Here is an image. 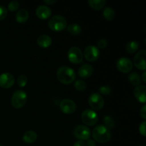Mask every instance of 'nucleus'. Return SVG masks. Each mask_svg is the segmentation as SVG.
Masks as SVG:
<instances>
[{
  "label": "nucleus",
  "mask_w": 146,
  "mask_h": 146,
  "mask_svg": "<svg viewBox=\"0 0 146 146\" xmlns=\"http://www.w3.org/2000/svg\"><path fill=\"white\" fill-rule=\"evenodd\" d=\"M56 76L58 81L64 84H70L76 78L75 71L67 66H61L56 71Z\"/></svg>",
  "instance_id": "obj_1"
},
{
  "label": "nucleus",
  "mask_w": 146,
  "mask_h": 146,
  "mask_svg": "<svg viewBox=\"0 0 146 146\" xmlns=\"http://www.w3.org/2000/svg\"><path fill=\"white\" fill-rule=\"evenodd\" d=\"M92 135L95 141L100 143H106L111 138V132L104 125H98L93 129Z\"/></svg>",
  "instance_id": "obj_2"
},
{
  "label": "nucleus",
  "mask_w": 146,
  "mask_h": 146,
  "mask_svg": "<svg viewBox=\"0 0 146 146\" xmlns=\"http://www.w3.org/2000/svg\"><path fill=\"white\" fill-rule=\"evenodd\" d=\"M48 26L53 31H62L66 28L67 20L64 16L60 15V14H56L49 19Z\"/></svg>",
  "instance_id": "obj_3"
},
{
  "label": "nucleus",
  "mask_w": 146,
  "mask_h": 146,
  "mask_svg": "<svg viewBox=\"0 0 146 146\" xmlns=\"http://www.w3.org/2000/svg\"><path fill=\"white\" fill-rule=\"evenodd\" d=\"M28 98L27 94L23 90H17L11 96V105L15 108H21L26 104Z\"/></svg>",
  "instance_id": "obj_4"
},
{
  "label": "nucleus",
  "mask_w": 146,
  "mask_h": 146,
  "mask_svg": "<svg viewBox=\"0 0 146 146\" xmlns=\"http://www.w3.org/2000/svg\"><path fill=\"white\" fill-rule=\"evenodd\" d=\"M81 120L85 125L92 126L96 123L98 120V117L95 111L87 108L82 112Z\"/></svg>",
  "instance_id": "obj_5"
},
{
  "label": "nucleus",
  "mask_w": 146,
  "mask_h": 146,
  "mask_svg": "<svg viewBox=\"0 0 146 146\" xmlns=\"http://www.w3.org/2000/svg\"><path fill=\"white\" fill-rule=\"evenodd\" d=\"M68 60L73 64H80L84 59V54L81 48L78 46H72L68 49L67 53Z\"/></svg>",
  "instance_id": "obj_6"
},
{
  "label": "nucleus",
  "mask_w": 146,
  "mask_h": 146,
  "mask_svg": "<svg viewBox=\"0 0 146 146\" xmlns=\"http://www.w3.org/2000/svg\"><path fill=\"white\" fill-rule=\"evenodd\" d=\"M88 102L90 106L94 110H101L104 106V98L98 93H93L89 96L88 98Z\"/></svg>",
  "instance_id": "obj_7"
},
{
  "label": "nucleus",
  "mask_w": 146,
  "mask_h": 146,
  "mask_svg": "<svg viewBox=\"0 0 146 146\" xmlns=\"http://www.w3.org/2000/svg\"><path fill=\"white\" fill-rule=\"evenodd\" d=\"M73 134L77 139H79L81 141H86V140L89 139L90 135H91V131L88 126L80 124V125H77L74 128Z\"/></svg>",
  "instance_id": "obj_8"
},
{
  "label": "nucleus",
  "mask_w": 146,
  "mask_h": 146,
  "mask_svg": "<svg viewBox=\"0 0 146 146\" xmlns=\"http://www.w3.org/2000/svg\"><path fill=\"white\" fill-rule=\"evenodd\" d=\"M83 54L87 61L92 62L98 59L100 56V51L96 46L89 45L85 48Z\"/></svg>",
  "instance_id": "obj_9"
},
{
  "label": "nucleus",
  "mask_w": 146,
  "mask_h": 146,
  "mask_svg": "<svg viewBox=\"0 0 146 146\" xmlns=\"http://www.w3.org/2000/svg\"><path fill=\"white\" fill-rule=\"evenodd\" d=\"M59 108L64 113L71 114L76 110V104L75 101L69 98L62 100L59 104Z\"/></svg>",
  "instance_id": "obj_10"
},
{
  "label": "nucleus",
  "mask_w": 146,
  "mask_h": 146,
  "mask_svg": "<svg viewBox=\"0 0 146 146\" xmlns=\"http://www.w3.org/2000/svg\"><path fill=\"white\" fill-rule=\"evenodd\" d=\"M133 64L132 61L128 57H121L116 62V67L123 73H128L132 70Z\"/></svg>",
  "instance_id": "obj_11"
},
{
  "label": "nucleus",
  "mask_w": 146,
  "mask_h": 146,
  "mask_svg": "<svg viewBox=\"0 0 146 146\" xmlns=\"http://www.w3.org/2000/svg\"><path fill=\"white\" fill-rule=\"evenodd\" d=\"M145 57H146V51L145 49H142L138 51L135 54V57L133 59V63L135 66L140 70H143L145 71L146 68L145 65Z\"/></svg>",
  "instance_id": "obj_12"
},
{
  "label": "nucleus",
  "mask_w": 146,
  "mask_h": 146,
  "mask_svg": "<svg viewBox=\"0 0 146 146\" xmlns=\"http://www.w3.org/2000/svg\"><path fill=\"white\" fill-rule=\"evenodd\" d=\"M14 82H15V78L11 73H2L0 75V86L2 88H10L14 85Z\"/></svg>",
  "instance_id": "obj_13"
},
{
  "label": "nucleus",
  "mask_w": 146,
  "mask_h": 146,
  "mask_svg": "<svg viewBox=\"0 0 146 146\" xmlns=\"http://www.w3.org/2000/svg\"><path fill=\"white\" fill-rule=\"evenodd\" d=\"M51 13L52 11L51 8L46 4H41L36 9V14L38 18L41 19H48V17H51Z\"/></svg>",
  "instance_id": "obj_14"
},
{
  "label": "nucleus",
  "mask_w": 146,
  "mask_h": 146,
  "mask_svg": "<svg viewBox=\"0 0 146 146\" xmlns=\"http://www.w3.org/2000/svg\"><path fill=\"white\" fill-rule=\"evenodd\" d=\"M134 95L138 101L145 104L146 101V87L143 84L136 86L134 89Z\"/></svg>",
  "instance_id": "obj_15"
},
{
  "label": "nucleus",
  "mask_w": 146,
  "mask_h": 146,
  "mask_svg": "<svg viewBox=\"0 0 146 146\" xmlns=\"http://www.w3.org/2000/svg\"><path fill=\"white\" fill-rule=\"evenodd\" d=\"M94 72V67L89 64H85L79 67L78 70V75L81 78H88L91 76Z\"/></svg>",
  "instance_id": "obj_16"
},
{
  "label": "nucleus",
  "mask_w": 146,
  "mask_h": 146,
  "mask_svg": "<svg viewBox=\"0 0 146 146\" xmlns=\"http://www.w3.org/2000/svg\"><path fill=\"white\" fill-rule=\"evenodd\" d=\"M36 42L39 46L42 47V48H47L51 46V43H52V39H51V36L47 34H41L37 38Z\"/></svg>",
  "instance_id": "obj_17"
},
{
  "label": "nucleus",
  "mask_w": 146,
  "mask_h": 146,
  "mask_svg": "<svg viewBox=\"0 0 146 146\" xmlns=\"http://www.w3.org/2000/svg\"><path fill=\"white\" fill-rule=\"evenodd\" d=\"M22 139L23 141L26 143H32L35 142L36 140L37 139V133L34 131L29 130L24 133Z\"/></svg>",
  "instance_id": "obj_18"
},
{
  "label": "nucleus",
  "mask_w": 146,
  "mask_h": 146,
  "mask_svg": "<svg viewBox=\"0 0 146 146\" xmlns=\"http://www.w3.org/2000/svg\"><path fill=\"white\" fill-rule=\"evenodd\" d=\"M29 17V11L26 9H20L16 14V20L19 23H24Z\"/></svg>",
  "instance_id": "obj_19"
},
{
  "label": "nucleus",
  "mask_w": 146,
  "mask_h": 146,
  "mask_svg": "<svg viewBox=\"0 0 146 146\" xmlns=\"http://www.w3.org/2000/svg\"><path fill=\"white\" fill-rule=\"evenodd\" d=\"M128 81H130L132 85L133 86H138L141 84V76L139 75V74H138L137 72H132L128 75Z\"/></svg>",
  "instance_id": "obj_20"
},
{
  "label": "nucleus",
  "mask_w": 146,
  "mask_h": 146,
  "mask_svg": "<svg viewBox=\"0 0 146 146\" xmlns=\"http://www.w3.org/2000/svg\"><path fill=\"white\" fill-rule=\"evenodd\" d=\"M67 31L74 36L78 35L81 32V27L76 23H72L67 27Z\"/></svg>",
  "instance_id": "obj_21"
},
{
  "label": "nucleus",
  "mask_w": 146,
  "mask_h": 146,
  "mask_svg": "<svg viewBox=\"0 0 146 146\" xmlns=\"http://www.w3.org/2000/svg\"><path fill=\"white\" fill-rule=\"evenodd\" d=\"M138 48H139V44L136 41H134V40L128 41L125 46V49L130 54H133L136 52Z\"/></svg>",
  "instance_id": "obj_22"
},
{
  "label": "nucleus",
  "mask_w": 146,
  "mask_h": 146,
  "mask_svg": "<svg viewBox=\"0 0 146 146\" xmlns=\"http://www.w3.org/2000/svg\"><path fill=\"white\" fill-rule=\"evenodd\" d=\"M106 1V0H88V4L91 7L95 9H101L105 6Z\"/></svg>",
  "instance_id": "obj_23"
},
{
  "label": "nucleus",
  "mask_w": 146,
  "mask_h": 146,
  "mask_svg": "<svg viewBox=\"0 0 146 146\" xmlns=\"http://www.w3.org/2000/svg\"><path fill=\"white\" fill-rule=\"evenodd\" d=\"M103 15L106 19L111 21V20L113 19L114 17H115V12L112 7H106L103 11Z\"/></svg>",
  "instance_id": "obj_24"
},
{
  "label": "nucleus",
  "mask_w": 146,
  "mask_h": 146,
  "mask_svg": "<svg viewBox=\"0 0 146 146\" xmlns=\"http://www.w3.org/2000/svg\"><path fill=\"white\" fill-rule=\"evenodd\" d=\"M74 86H75L76 89L78 90L79 91H85L86 88L87 87V84L85 81L82 79H78L75 81L74 84Z\"/></svg>",
  "instance_id": "obj_25"
},
{
  "label": "nucleus",
  "mask_w": 146,
  "mask_h": 146,
  "mask_svg": "<svg viewBox=\"0 0 146 146\" xmlns=\"http://www.w3.org/2000/svg\"><path fill=\"white\" fill-rule=\"evenodd\" d=\"M104 125L109 130L111 128H114V126H115V121H114L113 118L112 117L109 116V115H106L104 117Z\"/></svg>",
  "instance_id": "obj_26"
},
{
  "label": "nucleus",
  "mask_w": 146,
  "mask_h": 146,
  "mask_svg": "<svg viewBox=\"0 0 146 146\" xmlns=\"http://www.w3.org/2000/svg\"><path fill=\"white\" fill-rule=\"evenodd\" d=\"M27 81H28V78L27 76L24 74H21L17 78V84L20 87H24L27 85Z\"/></svg>",
  "instance_id": "obj_27"
},
{
  "label": "nucleus",
  "mask_w": 146,
  "mask_h": 146,
  "mask_svg": "<svg viewBox=\"0 0 146 146\" xmlns=\"http://www.w3.org/2000/svg\"><path fill=\"white\" fill-rule=\"evenodd\" d=\"M19 7V3L17 0H11L8 4V9L11 11L17 10Z\"/></svg>",
  "instance_id": "obj_28"
},
{
  "label": "nucleus",
  "mask_w": 146,
  "mask_h": 146,
  "mask_svg": "<svg viewBox=\"0 0 146 146\" xmlns=\"http://www.w3.org/2000/svg\"><path fill=\"white\" fill-rule=\"evenodd\" d=\"M98 91H99L101 94H103V95L108 96L111 94V87L108 86L103 85L98 88Z\"/></svg>",
  "instance_id": "obj_29"
},
{
  "label": "nucleus",
  "mask_w": 146,
  "mask_h": 146,
  "mask_svg": "<svg viewBox=\"0 0 146 146\" xmlns=\"http://www.w3.org/2000/svg\"><path fill=\"white\" fill-rule=\"evenodd\" d=\"M8 14V10L4 5L0 4V21L4 19Z\"/></svg>",
  "instance_id": "obj_30"
},
{
  "label": "nucleus",
  "mask_w": 146,
  "mask_h": 146,
  "mask_svg": "<svg viewBox=\"0 0 146 146\" xmlns=\"http://www.w3.org/2000/svg\"><path fill=\"white\" fill-rule=\"evenodd\" d=\"M107 44H108V41L106 38H100L98 40V43H97V46H98V48H105L107 46Z\"/></svg>",
  "instance_id": "obj_31"
},
{
  "label": "nucleus",
  "mask_w": 146,
  "mask_h": 146,
  "mask_svg": "<svg viewBox=\"0 0 146 146\" xmlns=\"http://www.w3.org/2000/svg\"><path fill=\"white\" fill-rule=\"evenodd\" d=\"M145 125H146V121H143L141 124H140L139 126V131L141 134H142L143 136L146 135V131H145Z\"/></svg>",
  "instance_id": "obj_32"
},
{
  "label": "nucleus",
  "mask_w": 146,
  "mask_h": 146,
  "mask_svg": "<svg viewBox=\"0 0 146 146\" xmlns=\"http://www.w3.org/2000/svg\"><path fill=\"white\" fill-rule=\"evenodd\" d=\"M140 113H141V115L142 116V118L143 119H146V105L144 104L143 106L141 108V111H140Z\"/></svg>",
  "instance_id": "obj_33"
},
{
  "label": "nucleus",
  "mask_w": 146,
  "mask_h": 146,
  "mask_svg": "<svg viewBox=\"0 0 146 146\" xmlns=\"http://www.w3.org/2000/svg\"><path fill=\"white\" fill-rule=\"evenodd\" d=\"M74 146H87L86 142H85V141H79L75 142V143L74 144Z\"/></svg>",
  "instance_id": "obj_34"
},
{
  "label": "nucleus",
  "mask_w": 146,
  "mask_h": 146,
  "mask_svg": "<svg viewBox=\"0 0 146 146\" xmlns=\"http://www.w3.org/2000/svg\"><path fill=\"white\" fill-rule=\"evenodd\" d=\"M87 142H86V145L87 146H96V142L95 141L92 139H88L87 140Z\"/></svg>",
  "instance_id": "obj_35"
},
{
  "label": "nucleus",
  "mask_w": 146,
  "mask_h": 146,
  "mask_svg": "<svg viewBox=\"0 0 146 146\" xmlns=\"http://www.w3.org/2000/svg\"><path fill=\"white\" fill-rule=\"evenodd\" d=\"M57 1V0H44V3H45L46 5L47 4V6L49 4V5H51V4H54V3H56Z\"/></svg>",
  "instance_id": "obj_36"
},
{
  "label": "nucleus",
  "mask_w": 146,
  "mask_h": 146,
  "mask_svg": "<svg viewBox=\"0 0 146 146\" xmlns=\"http://www.w3.org/2000/svg\"><path fill=\"white\" fill-rule=\"evenodd\" d=\"M145 76H146V72H145V71H144V72L142 74V78H141V80H143L144 83L146 82Z\"/></svg>",
  "instance_id": "obj_37"
},
{
  "label": "nucleus",
  "mask_w": 146,
  "mask_h": 146,
  "mask_svg": "<svg viewBox=\"0 0 146 146\" xmlns=\"http://www.w3.org/2000/svg\"><path fill=\"white\" fill-rule=\"evenodd\" d=\"M0 146H3V145H1V144H0Z\"/></svg>",
  "instance_id": "obj_38"
}]
</instances>
